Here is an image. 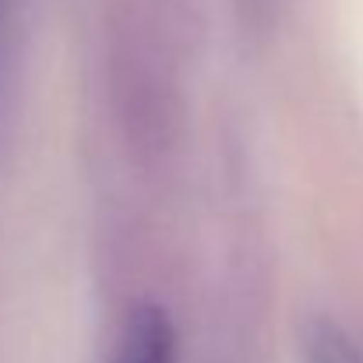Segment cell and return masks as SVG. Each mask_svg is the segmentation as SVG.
<instances>
[{
	"label": "cell",
	"mask_w": 363,
	"mask_h": 363,
	"mask_svg": "<svg viewBox=\"0 0 363 363\" xmlns=\"http://www.w3.org/2000/svg\"><path fill=\"white\" fill-rule=\"evenodd\" d=\"M113 363H177V335L159 307H141L130 314Z\"/></svg>",
	"instance_id": "cell-1"
},
{
	"label": "cell",
	"mask_w": 363,
	"mask_h": 363,
	"mask_svg": "<svg viewBox=\"0 0 363 363\" xmlns=\"http://www.w3.org/2000/svg\"><path fill=\"white\" fill-rule=\"evenodd\" d=\"M311 363H363V353L353 346V339H346L335 325H318L311 332Z\"/></svg>",
	"instance_id": "cell-2"
}]
</instances>
